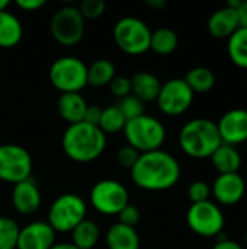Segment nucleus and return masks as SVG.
<instances>
[{
	"label": "nucleus",
	"mask_w": 247,
	"mask_h": 249,
	"mask_svg": "<svg viewBox=\"0 0 247 249\" xmlns=\"http://www.w3.org/2000/svg\"><path fill=\"white\" fill-rule=\"evenodd\" d=\"M55 231L48 222L36 220L20 228L16 249H49L55 245Z\"/></svg>",
	"instance_id": "nucleus-15"
},
{
	"label": "nucleus",
	"mask_w": 247,
	"mask_h": 249,
	"mask_svg": "<svg viewBox=\"0 0 247 249\" xmlns=\"http://www.w3.org/2000/svg\"><path fill=\"white\" fill-rule=\"evenodd\" d=\"M100 115H102V108L98 105H87L86 114H84V123L92 124V125H98L100 121Z\"/></svg>",
	"instance_id": "nucleus-36"
},
{
	"label": "nucleus",
	"mask_w": 247,
	"mask_h": 249,
	"mask_svg": "<svg viewBox=\"0 0 247 249\" xmlns=\"http://www.w3.org/2000/svg\"><path fill=\"white\" fill-rule=\"evenodd\" d=\"M109 89L114 96L122 99L128 95H131V80L125 76H115L114 80L109 83Z\"/></svg>",
	"instance_id": "nucleus-35"
},
{
	"label": "nucleus",
	"mask_w": 247,
	"mask_h": 249,
	"mask_svg": "<svg viewBox=\"0 0 247 249\" xmlns=\"http://www.w3.org/2000/svg\"><path fill=\"white\" fill-rule=\"evenodd\" d=\"M246 194V181L237 174H221L211 185V196L218 206H234Z\"/></svg>",
	"instance_id": "nucleus-14"
},
{
	"label": "nucleus",
	"mask_w": 247,
	"mask_h": 249,
	"mask_svg": "<svg viewBox=\"0 0 247 249\" xmlns=\"http://www.w3.org/2000/svg\"><path fill=\"white\" fill-rule=\"evenodd\" d=\"M211 163L214 169L221 174H237L242 168V155L237 147L221 143L220 147L211 155Z\"/></svg>",
	"instance_id": "nucleus-21"
},
{
	"label": "nucleus",
	"mask_w": 247,
	"mask_h": 249,
	"mask_svg": "<svg viewBox=\"0 0 247 249\" xmlns=\"http://www.w3.org/2000/svg\"><path fill=\"white\" fill-rule=\"evenodd\" d=\"M19 225L9 216H0V249H16Z\"/></svg>",
	"instance_id": "nucleus-29"
},
{
	"label": "nucleus",
	"mask_w": 247,
	"mask_h": 249,
	"mask_svg": "<svg viewBox=\"0 0 247 249\" xmlns=\"http://www.w3.org/2000/svg\"><path fill=\"white\" fill-rule=\"evenodd\" d=\"M112 36L118 48L130 55H140L150 50L151 29L137 16H124L116 20Z\"/></svg>",
	"instance_id": "nucleus-5"
},
{
	"label": "nucleus",
	"mask_w": 247,
	"mask_h": 249,
	"mask_svg": "<svg viewBox=\"0 0 247 249\" xmlns=\"http://www.w3.org/2000/svg\"><path fill=\"white\" fill-rule=\"evenodd\" d=\"M188 198L192 204L208 201L211 198V185L205 181H194L188 187Z\"/></svg>",
	"instance_id": "nucleus-31"
},
{
	"label": "nucleus",
	"mask_w": 247,
	"mask_h": 249,
	"mask_svg": "<svg viewBox=\"0 0 247 249\" xmlns=\"http://www.w3.org/2000/svg\"><path fill=\"white\" fill-rule=\"evenodd\" d=\"M220 144L221 139L217 123L208 118L189 120L179 131V146L182 152L194 159L211 158Z\"/></svg>",
	"instance_id": "nucleus-3"
},
{
	"label": "nucleus",
	"mask_w": 247,
	"mask_h": 249,
	"mask_svg": "<svg viewBox=\"0 0 247 249\" xmlns=\"http://www.w3.org/2000/svg\"><path fill=\"white\" fill-rule=\"evenodd\" d=\"M194 98L195 93L191 90L186 82L181 77H175L162 83L156 102L165 115L179 117L191 108Z\"/></svg>",
	"instance_id": "nucleus-12"
},
{
	"label": "nucleus",
	"mask_w": 247,
	"mask_h": 249,
	"mask_svg": "<svg viewBox=\"0 0 247 249\" xmlns=\"http://www.w3.org/2000/svg\"><path fill=\"white\" fill-rule=\"evenodd\" d=\"M147 4L150 6V7H153V9H157V10H160V9H163V7H166V0H147Z\"/></svg>",
	"instance_id": "nucleus-40"
},
{
	"label": "nucleus",
	"mask_w": 247,
	"mask_h": 249,
	"mask_svg": "<svg viewBox=\"0 0 247 249\" xmlns=\"http://www.w3.org/2000/svg\"><path fill=\"white\" fill-rule=\"evenodd\" d=\"M130 171L132 182L146 191L170 190L179 182L182 175L179 160L163 149L141 153Z\"/></svg>",
	"instance_id": "nucleus-1"
},
{
	"label": "nucleus",
	"mask_w": 247,
	"mask_h": 249,
	"mask_svg": "<svg viewBox=\"0 0 247 249\" xmlns=\"http://www.w3.org/2000/svg\"><path fill=\"white\" fill-rule=\"evenodd\" d=\"M207 26L211 36L217 39H229L240 28L237 12L224 6L210 16Z\"/></svg>",
	"instance_id": "nucleus-17"
},
{
	"label": "nucleus",
	"mask_w": 247,
	"mask_h": 249,
	"mask_svg": "<svg viewBox=\"0 0 247 249\" xmlns=\"http://www.w3.org/2000/svg\"><path fill=\"white\" fill-rule=\"evenodd\" d=\"M49 249H79V248H76L71 242H61V244H57V242H55V245H52Z\"/></svg>",
	"instance_id": "nucleus-41"
},
{
	"label": "nucleus",
	"mask_w": 247,
	"mask_h": 249,
	"mask_svg": "<svg viewBox=\"0 0 247 249\" xmlns=\"http://www.w3.org/2000/svg\"><path fill=\"white\" fill-rule=\"evenodd\" d=\"M87 216L86 201L73 193L58 196L48 210V225L60 233L71 232Z\"/></svg>",
	"instance_id": "nucleus-6"
},
{
	"label": "nucleus",
	"mask_w": 247,
	"mask_h": 249,
	"mask_svg": "<svg viewBox=\"0 0 247 249\" xmlns=\"http://www.w3.org/2000/svg\"><path fill=\"white\" fill-rule=\"evenodd\" d=\"M89 201L98 213L105 216H118L119 212L130 204V193L119 181L102 179L92 187Z\"/></svg>",
	"instance_id": "nucleus-9"
},
{
	"label": "nucleus",
	"mask_w": 247,
	"mask_h": 249,
	"mask_svg": "<svg viewBox=\"0 0 247 249\" xmlns=\"http://www.w3.org/2000/svg\"><path fill=\"white\" fill-rule=\"evenodd\" d=\"M49 80L61 93L80 92L87 86V66L76 55H63L49 67Z\"/></svg>",
	"instance_id": "nucleus-7"
},
{
	"label": "nucleus",
	"mask_w": 247,
	"mask_h": 249,
	"mask_svg": "<svg viewBox=\"0 0 247 249\" xmlns=\"http://www.w3.org/2000/svg\"><path fill=\"white\" fill-rule=\"evenodd\" d=\"M70 233L71 244L79 249H93L100 238L99 226L90 219H84L83 222H80Z\"/></svg>",
	"instance_id": "nucleus-23"
},
{
	"label": "nucleus",
	"mask_w": 247,
	"mask_h": 249,
	"mask_svg": "<svg viewBox=\"0 0 247 249\" xmlns=\"http://www.w3.org/2000/svg\"><path fill=\"white\" fill-rule=\"evenodd\" d=\"M10 200H12V206L15 207V210L23 216L35 214L39 210L41 203H42L41 191L32 178L15 184L12 188Z\"/></svg>",
	"instance_id": "nucleus-16"
},
{
	"label": "nucleus",
	"mask_w": 247,
	"mask_h": 249,
	"mask_svg": "<svg viewBox=\"0 0 247 249\" xmlns=\"http://www.w3.org/2000/svg\"><path fill=\"white\" fill-rule=\"evenodd\" d=\"M125 124H127V120L119 111L118 105H111L102 109V115H100V121L98 127L105 134H115V133L122 131Z\"/></svg>",
	"instance_id": "nucleus-28"
},
{
	"label": "nucleus",
	"mask_w": 247,
	"mask_h": 249,
	"mask_svg": "<svg viewBox=\"0 0 247 249\" xmlns=\"http://www.w3.org/2000/svg\"><path fill=\"white\" fill-rule=\"evenodd\" d=\"M227 53L234 66L247 70V28H239L227 39Z\"/></svg>",
	"instance_id": "nucleus-26"
},
{
	"label": "nucleus",
	"mask_w": 247,
	"mask_h": 249,
	"mask_svg": "<svg viewBox=\"0 0 247 249\" xmlns=\"http://www.w3.org/2000/svg\"><path fill=\"white\" fill-rule=\"evenodd\" d=\"M45 4V0H17L16 1V6L23 9V10H28V12H32V10H38L41 9L42 6Z\"/></svg>",
	"instance_id": "nucleus-38"
},
{
	"label": "nucleus",
	"mask_w": 247,
	"mask_h": 249,
	"mask_svg": "<svg viewBox=\"0 0 247 249\" xmlns=\"http://www.w3.org/2000/svg\"><path fill=\"white\" fill-rule=\"evenodd\" d=\"M140 155H141V153H140L138 150H135L134 147L125 144V146H122V147L116 152V162H118L119 166H122V168H125V169H131V168L135 165V162L138 160Z\"/></svg>",
	"instance_id": "nucleus-33"
},
{
	"label": "nucleus",
	"mask_w": 247,
	"mask_h": 249,
	"mask_svg": "<svg viewBox=\"0 0 247 249\" xmlns=\"http://www.w3.org/2000/svg\"><path fill=\"white\" fill-rule=\"evenodd\" d=\"M186 85L191 88L194 93H207L213 90L215 86V74L210 67L205 66H197L188 70L186 76L183 77Z\"/></svg>",
	"instance_id": "nucleus-25"
},
{
	"label": "nucleus",
	"mask_w": 247,
	"mask_h": 249,
	"mask_svg": "<svg viewBox=\"0 0 247 249\" xmlns=\"http://www.w3.org/2000/svg\"><path fill=\"white\" fill-rule=\"evenodd\" d=\"M245 244L247 245V231H246V233H245Z\"/></svg>",
	"instance_id": "nucleus-43"
},
{
	"label": "nucleus",
	"mask_w": 247,
	"mask_h": 249,
	"mask_svg": "<svg viewBox=\"0 0 247 249\" xmlns=\"http://www.w3.org/2000/svg\"><path fill=\"white\" fill-rule=\"evenodd\" d=\"M64 153L74 162L87 163L96 160L106 147V134L98 127L84 121L70 124L61 140Z\"/></svg>",
	"instance_id": "nucleus-2"
},
{
	"label": "nucleus",
	"mask_w": 247,
	"mask_h": 249,
	"mask_svg": "<svg viewBox=\"0 0 247 249\" xmlns=\"http://www.w3.org/2000/svg\"><path fill=\"white\" fill-rule=\"evenodd\" d=\"M23 36L22 22L16 15L9 10L0 12V47L12 48L16 47Z\"/></svg>",
	"instance_id": "nucleus-22"
},
{
	"label": "nucleus",
	"mask_w": 247,
	"mask_h": 249,
	"mask_svg": "<svg viewBox=\"0 0 247 249\" xmlns=\"http://www.w3.org/2000/svg\"><path fill=\"white\" fill-rule=\"evenodd\" d=\"M122 133L127 144L140 153L159 150L166 140V128L163 123L147 114L127 121Z\"/></svg>",
	"instance_id": "nucleus-4"
},
{
	"label": "nucleus",
	"mask_w": 247,
	"mask_h": 249,
	"mask_svg": "<svg viewBox=\"0 0 247 249\" xmlns=\"http://www.w3.org/2000/svg\"><path fill=\"white\" fill-rule=\"evenodd\" d=\"M221 143L239 146L247 142V109L233 108L221 115L217 123Z\"/></svg>",
	"instance_id": "nucleus-13"
},
{
	"label": "nucleus",
	"mask_w": 247,
	"mask_h": 249,
	"mask_svg": "<svg viewBox=\"0 0 247 249\" xmlns=\"http://www.w3.org/2000/svg\"><path fill=\"white\" fill-rule=\"evenodd\" d=\"M118 108H119V111L122 112V115L125 117L127 121L134 120V118L144 114V102H141L134 95H128V96L122 98L121 102L118 104Z\"/></svg>",
	"instance_id": "nucleus-30"
},
{
	"label": "nucleus",
	"mask_w": 247,
	"mask_h": 249,
	"mask_svg": "<svg viewBox=\"0 0 247 249\" xmlns=\"http://www.w3.org/2000/svg\"><path fill=\"white\" fill-rule=\"evenodd\" d=\"M236 12H237L240 28H247V0H242L239 9Z\"/></svg>",
	"instance_id": "nucleus-39"
},
{
	"label": "nucleus",
	"mask_w": 247,
	"mask_h": 249,
	"mask_svg": "<svg viewBox=\"0 0 247 249\" xmlns=\"http://www.w3.org/2000/svg\"><path fill=\"white\" fill-rule=\"evenodd\" d=\"M179 44L178 34L170 28H157L151 32L150 38V50L159 55L172 54Z\"/></svg>",
	"instance_id": "nucleus-27"
},
{
	"label": "nucleus",
	"mask_w": 247,
	"mask_h": 249,
	"mask_svg": "<svg viewBox=\"0 0 247 249\" xmlns=\"http://www.w3.org/2000/svg\"><path fill=\"white\" fill-rule=\"evenodd\" d=\"M106 4L103 0H83L79 10L84 19H98L105 13Z\"/></svg>",
	"instance_id": "nucleus-32"
},
{
	"label": "nucleus",
	"mask_w": 247,
	"mask_h": 249,
	"mask_svg": "<svg viewBox=\"0 0 247 249\" xmlns=\"http://www.w3.org/2000/svg\"><path fill=\"white\" fill-rule=\"evenodd\" d=\"M51 34L61 45L73 47L79 44L84 36V18L79 7L66 4L57 9L51 18Z\"/></svg>",
	"instance_id": "nucleus-11"
},
{
	"label": "nucleus",
	"mask_w": 247,
	"mask_h": 249,
	"mask_svg": "<svg viewBox=\"0 0 247 249\" xmlns=\"http://www.w3.org/2000/svg\"><path fill=\"white\" fill-rule=\"evenodd\" d=\"M33 168L31 153L13 143L0 144V181L17 184L31 178Z\"/></svg>",
	"instance_id": "nucleus-10"
},
{
	"label": "nucleus",
	"mask_w": 247,
	"mask_h": 249,
	"mask_svg": "<svg viewBox=\"0 0 247 249\" xmlns=\"http://www.w3.org/2000/svg\"><path fill=\"white\" fill-rule=\"evenodd\" d=\"M57 109L60 117L70 124H77L84 120L87 102L80 92L61 93L57 101Z\"/></svg>",
	"instance_id": "nucleus-18"
},
{
	"label": "nucleus",
	"mask_w": 247,
	"mask_h": 249,
	"mask_svg": "<svg viewBox=\"0 0 247 249\" xmlns=\"http://www.w3.org/2000/svg\"><path fill=\"white\" fill-rule=\"evenodd\" d=\"M115 66L108 58H98L90 66H87V85L93 88H103L109 86L114 80Z\"/></svg>",
	"instance_id": "nucleus-24"
},
{
	"label": "nucleus",
	"mask_w": 247,
	"mask_h": 249,
	"mask_svg": "<svg viewBox=\"0 0 247 249\" xmlns=\"http://www.w3.org/2000/svg\"><path fill=\"white\" fill-rule=\"evenodd\" d=\"M106 247L108 249H140L141 239L135 228L116 222L106 232Z\"/></svg>",
	"instance_id": "nucleus-20"
},
{
	"label": "nucleus",
	"mask_w": 247,
	"mask_h": 249,
	"mask_svg": "<svg viewBox=\"0 0 247 249\" xmlns=\"http://www.w3.org/2000/svg\"><path fill=\"white\" fill-rule=\"evenodd\" d=\"M186 223L189 229L201 238H217L224 231L226 217L221 207L215 201L208 200L189 206Z\"/></svg>",
	"instance_id": "nucleus-8"
},
{
	"label": "nucleus",
	"mask_w": 247,
	"mask_h": 249,
	"mask_svg": "<svg viewBox=\"0 0 247 249\" xmlns=\"http://www.w3.org/2000/svg\"><path fill=\"white\" fill-rule=\"evenodd\" d=\"M118 219H119L118 223L125 225V226H130V228H135L138 225L140 219H141V213H140V210H138L137 206H134V204L130 203V204H127L119 212Z\"/></svg>",
	"instance_id": "nucleus-34"
},
{
	"label": "nucleus",
	"mask_w": 247,
	"mask_h": 249,
	"mask_svg": "<svg viewBox=\"0 0 247 249\" xmlns=\"http://www.w3.org/2000/svg\"><path fill=\"white\" fill-rule=\"evenodd\" d=\"M131 95L138 98L141 102L156 101L162 88L159 77L150 71H138L131 79Z\"/></svg>",
	"instance_id": "nucleus-19"
},
{
	"label": "nucleus",
	"mask_w": 247,
	"mask_h": 249,
	"mask_svg": "<svg viewBox=\"0 0 247 249\" xmlns=\"http://www.w3.org/2000/svg\"><path fill=\"white\" fill-rule=\"evenodd\" d=\"M7 6H9V1L7 0H0V12L7 10Z\"/></svg>",
	"instance_id": "nucleus-42"
},
{
	"label": "nucleus",
	"mask_w": 247,
	"mask_h": 249,
	"mask_svg": "<svg viewBox=\"0 0 247 249\" xmlns=\"http://www.w3.org/2000/svg\"><path fill=\"white\" fill-rule=\"evenodd\" d=\"M213 249H243L240 244H237L236 241H231L223 235L217 236V244L213 247Z\"/></svg>",
	"instance_id": "nucleus-37"
}]
</instances>
